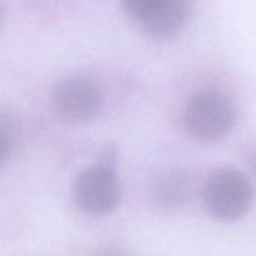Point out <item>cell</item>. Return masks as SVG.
Instances as JSON below:
<instances>
[{"label": "cell", "instance_id": "9", "mask_svg": "<svg viewBox=\"0 0 256 256\" xmlns=\"http://www.w3.org/2000/svg\"><path fill=\"white\" fill-rule=\"evenodd\" d=\"M252 166H254V171H255L256 174V152L254 153V156H252Z\"/></svg>", "mask_w": 256, "mask_h": 256}, {"label": "cell", "instance_id": "1", "mask_svg": "<svg viewBox=\"0 0 256 256\" xmlns=\"http://www.w3.org/2000/svg\"><path fill=\"white\" fill-rule=\"evenodd\" d=\"M254 201L249 177L234 168L212 172L202 188V206L207 213L222 222H232L244 216Z\"/></svg>", "mask_w": 256, "mask_h": 256}, {"label": "cell", "instance_id": "2", "mask_svg": "<svg viewBox=\"0 0 256 256\" xmlns=\"http://www.w3.org/2000/svg\"><path fill=\"white\" fill-rule=\"evenodd\" d=\"M236 117V105L231 98L214 88L192 94L183 111L188 132L201 141H216L230 134Z\"/></svg>", "mask_w": 256, "mask_h": 256}, {"label": "cell", "instance_id": "6", "mask_svg": "<svg viewBox=\"0 0 256 256\" xmlns=\"http://www.w3.org/2000/svg\"><path fill=\"white\" fill-rule=\"evenodd\" d=\"M190 195V177L180 168H166L159 171L148 184V198L152 204L164 212H172L183 207Z\"/></svg>", "mask_w": 256, "mask_h": 256}, {"label": "cell", "instance_id": "3", "mask_svg": "<svg viewBox=\"0 0 256 256\" xmlns=\"http://www.w3.org/2000/svg\"><path fill=\"white\" fill-rule=\"evenodd\" d=\"M74 198L88 214L111 213L120 201V183L112 164L105 159L82 170L74 182Z\"/></svg>", "mask_w": 256, "mask_h": 256}, {"label": "cell", "instance_id": "4", "mask_svg": "<svg viewBox=\"0 0 256 256\" xmlns=\"http://www.w3.org/2000/svg\"><path fill=\"white\" fill-rule=\"evenodd\" d=\"M52 102L57 112L69 122L93 118L102 105L100 86L90 76L70 75L56 82Z\"/></svg>", "mask_w": 256, "mask_h": 256}, {"label": "cell", "instance_id": "7", "mask_svg": "<svg viewBox=\"0 0 256 256\" xmlns=\"http://www.w3.org/2000/svg\"><path fill=\"white\" fill-rule=\"evenodd\" d=\"M2 138H0V156H2V162H4L14 148V142H15V129H14V123L10 122V118L3 112L2 114Z\"/></svg>", "mask_w": 256, "mask_h": 256}, {"label": "cell", "instance_id": "5", "mask_svg": "<svg viewBox=\"0 0 256 256\" xmlns=\"http://www.w3.org/2000/svg\"><path fill=\"white\" fill-rule=\"evenodd\" d=\"M123 8L146 33L164 39L177 34L189 15L183 0H128Z\"/></svg>", "mask_w": 256, "mask_h": 256}, {"label": "cell", "instance_id": "8", "mask_svg": "<svg viewBox=\"0 0 256 256\" xmlns=\"http://www.w3.org/2000/svg\"><path fill=\"white\" fill-rule=\"evenodd\" d=\"M94 256H128L123 250H120L118 248L114 246H105L99 250L94 252Z\"/></svg>", "mask_w": 256, "mask_h": 256}]
</instances>
